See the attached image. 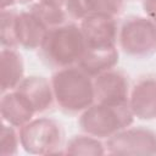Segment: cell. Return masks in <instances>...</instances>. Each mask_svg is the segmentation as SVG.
<instances>
[{"instance_id": "obj_1", "label": "cell", "mask_w": 156, "mask_h": 156, "mask_svg": "<svg viewBox=\"0 0 156 156\" xmlns=\"http://www.w3.org/2000/svg\"><path fill=\"white\" fill-rule=\"evenodd\" d=\"M50 80L55 105L65 113L80 115L95 102L94 78L78 65L55 69Z\"/></svg>"}, {"instance_id": "obj_2", "label": "cell", "mask_w": 156, "mask_h": 156, "mask_svg": "<svg viewBox=\"0 0 156 156\" xmlns=\"http://www.w3.org/2000/svg\"><path fill=\"white\" fill-rule=\"evenodd\" d=\"M87 50V44L78 22L68 21L49 28L39 55L45 65L58 69L78 65Z\"/></svg>"}, {"instance_id": "obj_3", "label": "cell", "mask_w": 156, "mask_h": 156, "mask_svg": "<svg viewBox=\"0 0 156 156\" xmlns=\"http://www.w3.org/2000/svg\"><path fill=\"white\" fill-rule=\"evenodd\" d=\"M134 119L128 102L107 104L95 101L79 115L78 126L83 133L106 140L123 128L132 126Z\"/></svg>"}, {"instance_id": "obj_4", "label": "cell", "mask_w": 156, "mask_h": 156, "mask_svg": "<svg viewBox=\"0 0 156 156\" xmlns=\"http://www.w3.org/2000/svg\"><path fill=\"white\" fill-rule=\"evenodd\" d=\"M21 147L30 155L63 154L65 130L62 124L51 117H34L18 128Z\"/></svg>"}, {"instance_id": "obj_5", "label": "cell", "mask_w": 156, "mask_h": 156, "mask_svg": "<svg viewBox=\"0 0 156 156\" xmlns=\"http://www.w3.org/2000/svg\"><path fill=\"white\" fill-rule=\"evenodd\" d=\"M119 51L133 58H147L156 52V23L145 15H130L119 23Z\"/></svg>"}, {"instance_id": "obj_6", "label": "cell", "mask_w": 156, "mask_h": 156, "mask_svg": "<svg viewBox=\"0 0 156 156\" xmlns=\"http://www.w3.org/2000/svg\"><path fill=\"white\" fill-rule=\"evenodd\" d=\"M108 155H156V132L144 126L126 127L105 140Z\"/></svg>"}, {"instance_id": "obj_7", "label": "cell", "mask_w": 156, "mask_h": 156, "mask_svg": "<svg viewBox=\"0 0 156 156\" xmlns=\"http://www.w3.org/2000/svg\"><path fill=\"white\" fill-rule=\"evenodd\" d=\"M88 49L116 48L119 23L117 17L91 13L78 22Z\"/></svg>"}, {"instance_id": "obj_8", "label": "cell", "mask_w": 156, "mask_h": 156, "mask_svg": "<svg viewBox=\"0 0 156 156\" xmlns=\"http://www.w3.org/2000/svg\"><path fill=\"white\" fill-rule=\"evenodd\" d=\"M128 105L136 119H156V74H141L132 83Z\"/></svg>"}, {"instance_id": "obj_9", "label": "cell", "mask_w": 156, "mask_h": 156, "mask_svg": "<svg viewBox=\"0 0 156 156\" xmlns=\"http://www.w3.org/2000/svg\"><path fill=\"white\" fill-rule=\"evenodd\" d=\"M129 76L115 67L94 77L95 101L107 104H127L130 93Z\"/></svg>"}, {"instance_id": "obj_10", "label": "cell", "mask_w": 156, "mask_h": 156, "mask_svg": "<svg viewBox=\"0 0 156 156\" xmlns=\"http://www.w3.org/2000/svg\"><path fill=\"white\" fill-rule=\"evenodd\" d=\"M16 90L29 102L37 115L51 110L55 105L51 80L44 76H26L23 80L17 85Z\"/></svg>"}, {"instance_id": "obj_11", "label": "cell", "mask_w": 156, "mask_h": 156, "mask_svg": "<svg viewBox=\"0 0 156 156\" xmlns=\"http://www.w3.org/2000/svg\"><path fill=\"white\" fill-rule=\"evenodd\" d=\"M15 30L18 48L26 50H39L49 28L37 15L26 9L17 11Z\"/></svg>"}, {"instance_id": "obj_12", "label": "cell", "mask_w": 156, "mask_h": 156, "mask_svg": "<svg viewBox=\"0 0 156 156\" xmlns=\"http://www.w3.org/2000/svg\"><path fill=\"white\" fill-rule=\"evenodd\" d=\"M0 115L2 122L16 128H21L37 116L29 102L16 89L1 94Z\"/></svg>"}, {"instance_id": "obj_13", "label": "cell", "mask_w": 156, "mask_h": 156, "mask_svg": "<svg viewBox=\"0 0 156 156\" xmlns=\"http://www.w3.org/2000/svg\"><path fill=\"white\" fill-rule=\"evenodd\" d=\"M26 77V67L18 48H1L0 50V80L1 94L13 90Z\"/></svg>"}, {"instance_id": "obj_14", "label": "cell", "mask_w": 156, "mask_h": 156, "mask_svg": "<svg viewBox=\"0 0 156 156\" xmlns=\"http://www.w3.org/2000/svg\"><path fill=\"white\" fill-rule=\"evenodd\" d=\"M119 61V49H88L82 56L78 66L90 77H96L108 69L117 67Z\"/></svg>"}, {"instance_id": "obj_15", "label": "cell", "mask_w": 156, "mask_h": 156, "mask_svg": "<svg viewBox=\"0 0 156 156\" xmlns=\"http://www.w3.org/2000/svg\"><path fill=\"white\" fill-rule=\"evenodd\" d=\"M63 154L67 155H105L106 146L102 139L83 133L71 136L63 147Z\"/></svg>"}, {"instance_id": "obj_16", "label": "cell", "mask_w": 156, "mask_h": 156, "mask_svg": "<svg viewBox=\"0 0 156 156\" xmlns=\"http://www.w3.org/2000/svg\"><path fill=\"white\" fill-rule=\"evenodd\" d=\"M28 10H30L34 15H37L48 26V28L61 26L69 21L65 7H60V6H55V5H50V4L34 0L33 2L28 5Z\"/></svg>"}, {"instance_id": "obj_17", "label": "cell", "mask_w": 156, "mask_h": 156, "mask_svg": "<svg viewBox=\"0 0 156 156\" xmlns=\"http://www.w3.org/2000/svg\"><path fill=\"white\" fill-rule=\"evenodd\" d=\"M16 15L13 9L0 10V44L1 48H18L16 40Z\"/></svg>"}, {"instance_id": "obj_18", "label": "cell", "mask_w": 156, "mask_h": 156, "mask_svg": "<svg viewBox=\"0 0 156 156\" xmlns=\"http://www.w3.org/2000/svg\"><path fill=\"white\" fill-rule=\"evenodd\" d=\"M21 147L18 128L2 122L0 133V155L12 156L17 155Z\"/></svg>"}, {"instance_id": "obj_19", "label": "cell", "mask_w": 156, "mask_h": 156, "mask_svg": "<svg viewBox=\"0 0 156 156\" xmlns=\"http://www.w3.org/2000/svg\"><path fill=\"white\" fill-rule=\"evenodd\" d=\"M88 15L100 13L118 17L124 9V0H85Z\"/></svg>"}, {"instance_id": "obj_20", "label": "cell", "mask_w": 156, "mask_h": 156, "mask_svg": "<svg viewBox=\"0 0 156 156\" xmlns=\"http://www.w3.org/2000/svg\"><path fill=\"white\" fill-rule=\"evenodd\" d=\"M65 10L68 15L69 21L79 22L88 16L85 0H67Z\"/></svg>"}, {"instance_id": "obj_21", "label": "cell", "mask_w": 156, "mask_h": 156, "mask_svg": "<svg viewBox=\"0 0 156 156\" xmlns=\"http://www.w3.org/2000/svg\"><path fill=\"white\" fill-rule=\"evenodd\" d=\"M141 7L144 15L156 23V0H143Z\"/></svg>"}, {"instance_id": "obj_22", "label": "cell", "mask_w": 156, "mask_h": 156, "mask_svg": "<svg viewBox=\"0 0 156 156\" xmlns=\"http://www.w3.org/2000/svg\"><path fill=\"white\" fill-rule=\"evenodd\" d=\"M17 0H0V10H6V9H13L15 5H17Z\"/></svg>"}, {"instance_id": "obj_23", "label": "cell", "mask_w": 156, "mask_h": 156, "mask_svg": "<svg viewBox=\"0 0 156 156\" xmlns=\"http://www.w3.org/2000/svg\"><path fill=\"white\" fill-rule=\"evenodd\" d=\"M37 1H41V2H45V4L60 6V7H65L66 2H67V0H37Z\"/></svg>"}, {"instance_id": "obj_24", "label": "cell", "mask_w": 156, "mask_h": 156, "mask_svg": "<svg viewBox=\"0 0 156 156\" xmlns=\"http://www.w3.org/2000/svg\"><path fill=\"white\" fill-rule=\"evenodd\" d=\"M20 4H30V2H33L34 0H17Z\"/></svg>"}]
</instances>
